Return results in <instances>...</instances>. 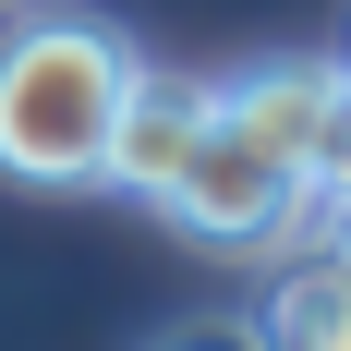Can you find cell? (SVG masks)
Returning <instances> with one entry per match:
<instances>
[{
    "instance_id": "2",
    "label": "cell",
    "mask_w": 351,
    "mask_h": 351,
    "mask_svg": "<svg viewBox=\"0 0 351 351\" xmlns=\"http://www.w3.org/2000/svg\"><path fill=\"white\" fill-rule=\"evenodd\" d=\"M145 206H170L194 243H218V254H279L303 218H315V170H291L279 145H254L230 109L206 97V134L170 158V182L145 194Z\"/></svg>"
},
{
    "instance_id": "8",
    "label": "cell",
    "mask_w": 351,
    "mask_h": 351,
    "mask_svg": "<svg viewBox=\"0 0 351 351\" xmlns=\"http://www.w3.org/2000/svg\"><path fill=\"white\" fill-rule=\"evenodd\" d=\"M327 243H339V254H351V206H339V218H327Z\"/></svg>"
},
{
    "instance_id": "5",
    "label": "cell",
    "mask_w": 351,
    "mask_h": 351,
    "mask_svg": "<svg viewBox=\"0 0 351 351\" xmlns=\"http://www.w3.org/2000/svg\"><path fill=\"white\" fill-rule=\"evenodd\" d=\"M254 327H267V351H351V254L315 243L303 267H279Z\"/></svg>"
},
{
    "instance_id": "4",
    "label": "cell",
    "mask_w": 351,
    "mask_h": 351,
    "mask_svg": "<svg viewBox=\"0 0 351 351\" xmlns=\"http://www.w3.org/2000/svg\"><path fill=\"white\" fill-rule=\"evenodd\" d=\"M206 97H218V85L145 61V73H134V109H121V145H109V182H121V194H158V182H170V158L206 134Z\"/></svg>"
},
{
    "instance_id": "3",
    "label": "cell",
    "mask_w": 351,
    "mask_h": 351,
    "mask_svg": "<svg viewBox=\"0 0 351 351\" xmlns=\"http://www.w3.org/2000/svg\"><path fill=\"white\" fill-rule=\"evenodd\" d=\"M218 109H230L254 145H279L291 170H315L327 158V109H339V61H254V73L218 85Z\"/></svg>"
},
{
    "instance_id": "1",
    "label": "cell",
    "mask_w": 351,
    "mask_h": 351,
    "mask_svg": "<svg viewBox=\"0 0 351 351\" xmlns=\"http://www.w3.org/2000/svg\"><path fill=\"white\" fill-rule=\"evenodd\" d=\"M145 49L97 12H25L0 36V170L25 194H85L109 182L121 109H134Z\"/></svg>"
},
{
    "instance_id": "6",
    "label": "cell",
    "mask_w": 351,
    "mask_h": 351,
    "mask_svg": "<svg viewBox=\"0 0 351 351\" xmlns=\"http://www.w3.org/2000/svg\"><path fill=\"white\" fill-rule=\"evenodd\" d=\"M351 206V73H339V109H327V158H315V218Z\"/></svg>"
},
{
    "instance_id": "9",
    "label": "cell",
    "mask_w": 351,
    "mask_h": 351,
    "mask_svg": "<svg viewBox=\"0 0 351 351\" xmlns=\"http://www.w3.org/2000/svg\"><path fill=\"white\" fill-rule=\"evenodd\" d=\"M0 12H12V0H0Z\"/></svg>"
},
{
    "instance_id": "7",
    "label": "cell",
    "mask_w": 351,
    "mask_h": 351,
    "mask_svg": "<svg viewBox=\"0 0 351 351\" xmlns=\"http://www.w3.org/2000/svg\"><path fill=\"white\" fill-rule=\"evenodd\" d=\"M145 351H267V327L254 315H182V327H158Z\"/></svg>"
}]
</instances>
